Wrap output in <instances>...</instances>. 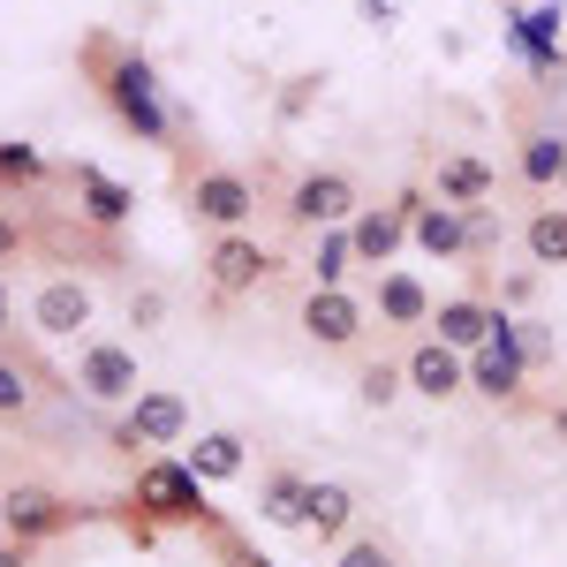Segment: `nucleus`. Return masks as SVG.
<instances>
[{
    "label": "nucleus",
    "mask_w": 567,
    "mask_h": 567,
    "mask_svg": "<svg viewBox=\"0 0 567 567\" xmlns=\"http://www.w3.org/2000/svg\"><path fill=\"white\" fill-rule=\"evenodd\" d=\"M91 61H99V91H106V106H114L144 144H167V106H159V76H152V61H144L136 45H91Z\"/></svg>",
    "instance_id": "obj_1"
},
{
    "label": "nucleus",
    "mask_w": 567,
    "mask_h": 567,
    "mask_svg": "<svg viewBox=\"0 0 567 567\" xmlns=\"http://www.w3.org/2000/svg\"><path fill=\"white\" fill-rule=\"evenodd\" d=\"M136 515L175 529V523H205L213 507H205V484L189 477L175 454H144L136 462Z\"/></svg>",
    "instance_id": "obj_2"
},
{
    "label": "nucleus",
    "mask_w": 567,
    "mask_h": 567,
    "mask_svg": "<svg viewBox=\"0 0 567 567\" xmlns=\"http://www.w3.org/2000/svg\"><path fill=\"white\" fill-rule=\"evenodd\" d=\"M189 439V401L175 386H136L122 401V424H114V446H152V454H167Z\"/></svg>",
    "instance_id": "obj_3"
},
{
    "label": "nucleus",
    "mask_w": 567,
    "mask_h": 567,
    "mask_svg": "<svg viewBox=\"0 0 567 567\" xmlns=\"http://www.w3.org/2000/svg\"><path fill=\"white\" fill-rule=\"evenodd\" d=\"M189 219L213 227V235L250 227V219H258V182L243 175V167H205V175L189 182Z\"/></svg>",
    "instance_id": "obj_4"
},
{
    "label": "nucleus",
    "mask_w": 567,
    "mask_h": 567,
    "mask_svg": "<svg viewBox=\"0 0 567 567\" xmlns=\"http://www.w3.org/2000/svg\"><path fill=\"white\" fill-rule=\"evenodd\" d=\"M69 523H76V507L53 484H8L0 492V537L8 545H45V537H61Z\"/></svg>",
    "instance_id": "obj_5"
},
{
    "label": "nucleus",
    "mask_w": 567,
    "mask_h": 567,
    "mask_svg": "<svg viewBox=\"0 0 567 567\" xmlns=\"http://www.w3.org/2000/svg\"><path fill=\"white\" fill-rule=\"evenodd\" d=\"M416 205H424V189H401L393 205H355V219H349V250H355V265L386 272L393 250L409 243V213H416Z\"/></svg>",
    "instance_id": "obj_6"
},
{
    "label": "nucleus",
    "mask_w": 567,
    "mask_h": 567,
    "mask_svg": "<svg viewBox=\"0 0 567 567\" xmlns=\"http://www.w3.org/2000/svg\"><path fill=\"white\" fill-rule=\"evenodd\" d=\"M355 182L341 175V167H310V175H296V189H288V227H349L355 219Z\"/></svg>",
    "instance_id": "obj_7"
},
{
    "label": "nucleus",
    "mask_w": 567,
    "mask_h": 567,
    "mask_svg": "<svg viewBox=\"0 0 567 567\" xmlns=\"http://www.w3.org/2000/svg\"><path fill=\"white\" fill-rule=\"evenodd\" d=\"M296 326H303L310 349H355L363 326H371V310H363L355 288H310L303 310H296Z\"/></svg>",
    "instance_id": "obj_8"
},
{
    "label": "nucleus",
    "mask_w": 567,
    "mask_h": 567,
    "mask_svg": "<svg viewBox=\"0 0 567 567\" xmlns=\"http://www.w3.org/2000/svg\"><path fill=\"white\" fill-rule=\"evenodd\" d=\"M136 386H144L136 349H122V341H84V355H76V393H84V401H99V409H122Z\"/></svg>",
    "instance_id": "obj_9"
},
{
    "label": "nucleus",
    "mask_w": 567,
    "mask_h": 567,
    "mask_svg": "<svg viewBox=\"0 0 567 567\" xmlns=\"http://www.w3.org/2000/svg\"><path fill=\"white\" fill-rule=\"evenodd\" d=\"M272 265H280V258L265 250L250 227H235V235H213V243H205V280H213L219 296H250Z\"/></svg>",
    "instance_id": "obj_10"
},
{
    "label": "nucleus",
    "mask_w": 567,
    "mask_h": 567,
    "mask_svg": "<svg viewBox=\"0 0 567 567\" xmlns=\"http://www.w3.org/2000/svg\"><path fill=\"white\" fill-rule=\"evenodd\" d=\"M69 189H76V219H84V227H106V235H114V227H130V219H136V189H130V182H114V175H99L91 159L69 167Z\"/></svg>",
    "instance_id": "obj_11"
},
{
    "label": "nucleus",
    "mask_w": 567,
    "mask_h": 567,
    "mask_svg": "<svg viewBox=\"0 0 567 567\" xmlns=\"http://www.w3.org/2000/svg\"><path fill=\"white\" fill-rule=\"evenodd\" d=\"M91 310L99 303H91L84 280H76V272H53L39 296H31V326H39L45 341H76V333L91 326Z\"/></svg>",
    "instance_id": "obj_12"
},
{
    "label": "nucleus",
    "mask_w": 567,
    "mask_h": 567,
    "mask_svg": "<svg viewBox=\"0 0 567 567\" xmlns=\"http://www.w3.org/2000/svg\"><path fill=\"white\" fill-rule=\"evenodd\" d=\"M401 393H424V401H454L462 393V355L446 349V341H409V355H401Z\"/></svg>",
    "instance_id": "obj_13"
},
{
    "label": "nucleus",
    "mask_w": 567,
    "mask_h": 567,
    "mask_svg": "<svg viewBox=\"0 0 567 567\" xmlns=\"http://www.w3.org/2000/svg\"><path fill=\"white\" fill-rule=\"evenodd\" d=\"M492 189H499V167H492V159H477V152H439V167H432V197L439 205L470 213V205H484Z\"/></svg>",
    "instance_id": "obj_14"
},
{
    "label": "nucleus",
    "mask_w": 567,
    "mask_h": 567,
    "mask_svg": "<svg viewBox=\"0 0 567 567\" xmlns=\"http://www.w3.org/2000/svg\"><path fill=\"white\" fill-rule=\"evenodd\" d=\"M349 523H355V492L349 484H333V477H310V492H303V537L310 545H349Z\"/></svg>",
    "instance_id": "obj_15"
},
{
    "label": "nucleus",
    "mask_w": 567,
    "mask_h": 567,
    "mask_svg": "<svg viewBox=\"0 0 567 567\" xmlns=\"http://www.w3.org/2000/svg\"><path fill=\"white\" fill-rule=\"evenodd\" d=\"M371 318L379 326H424L432 318V288L416 280V272H379V288H371Z\"/></svg>",
    "instance_id": "obj_16"
},
{
    "label": "nucleus",
    "mask_w": 567,
    "mask_h": 567,
    "mask_svg": "<svg viewBox=\"0 0 567 567\" xmlns=\"http://www.w3.org/2000/svg\"><path fill=\"white\" fill-rule=\"evenodd\" d=\"M424 326H432V341H446L454 355H470L484 333H492V303H477V296H446V303H432Z\"/></svg>",
    "instance_id": "obj_17"
},
{
    "label": "nucleus",
    "mask_w": 567,
    "mask_h": 567,
    "mask_svg": "<svg viewBox=\"0 0 567 567\" xmlns=\"http://www.w3.org/2000/svg\"><path fill=\"white\" fill-rule=\"evenodd\" d=\"M182 470H189L197 484H235L243 470H250V446H243L235 432H205L189 454H182Z\"/></svg>",
    "instance_id": "obj_18"
},
{
    "label": "nucleus",
    "mask_w": 567,
    "mask_h": 567,
    "mask_svg": "<svg viewBox=\"0 0 567 567\" xmlns=\"http://www.w3.org/2000/svg\"><path fill=\"white\" fill-rule=\"evenodd\" d=\"M409 243H416V250H424L432 265H454V258H462V213L424 197V205L409 213Z\"/></svg>",
    "instance_id": "obj_19"
},
{
    "label": "nucleus",
    "mask_w": 567,
    "mask_h": 567,
    "mask_svg": "<svg viewBox=\"0 0 567 567\" xmlns=\"http://www.w3.org/2000/svg\"><path fill=\"white\" fill-rule=\"evenodd\" d=\"M303 492H310L303 470H265L258 477V515L272 529H303Z\"/></svg>",
    "instance_id": "obj_20"
},
{
    "label": "nucleus",
    "mask_w": 567,
    "mask_h": 567,
    "mask_svg": "<svg viewBox=\"0 0 567 567\" xmlns=\"http://www.w3.org/2000/svg\"><path fill=\"white\" fill-rule=\"evenodd\" d=\"M560 167H567V136L560 130H523L515 175H523L529 189H560Z\"/></svg>",
    "instance_id": "obj_21"
},
{
    "label": "nucleus",
    "mask_w": 567,
    "mask_h": 567,
    "mask_svg": "<svg viewBox=\"0 0 567 567\" xmlns=\"http://www.w3.org/2000/svg\"><path fill=\"white\" fill-rule=\"evenodd\" d=\"M523 250H529V265L560 272L567 265V205H537V213L523 219Z\"/></svg>",
    "instance_id": "obj_22"
},
{
    "label": "nucleus",
    "mask_w": 567,
    "mask_h": 567,
    "mask_svg": "<svg viewBox=\"0 0 567 567\" xmlns=\"http://www.w3.org/2000/svg\"><path fill=\"white\" fill-rule=\"evenodd\" d=\"M349 265H355V250H349V227H318V258H310V288H349Z\"/></svg>",
    "instance_id": "obj_23"
},
{
    "label": "nucleus",
    "mask_w": 567,
    "mask_h": 567,
    "mask_svg": "<svg viewBox=\"0 0 567 567\" xmlns=\"http://www.w3.org/2000/svg\"><path fill=\"white\" fill-rule=\"evenodd\" d=\"M31 401H39V386H31V363H16V355H0V424H16V416H31Z\"/></svg>",
    "instance_id": "obj_24"
},
{
    "label": "nucleus",
    "mask_w": 567,
    "mask_h": 567,
    "mask_svg": "<svg viewBox=\"0 0 567 567\" xmlns=\"http://www.w3.org/2000/svg\"><path fill=\"white\" fill-rule=\"evenodd\" d=\"M355 401H363V409H393V401H401V363H363Z\"/></svg>",
    "instance_id": "obj_25"
},
{
    "label": "nucleus",
    "mask_w": 567,
    "mask_h": 567,
    "mask_svg": "<svg viewBox=\"0 0 567 567\" xmlns=\"http://www.w3.org/2000/svg\"><path fill=\"white\" fill-rule=\"evenodd\" d=\"M333 567H401V560H393L386 537H349V545L333 553Z\"/></svg>",
    "instance_id": "obj_26"
},
{
    "label": "nucleus",
    "mask_w": 567,
    "mask_h": 567,
    "mask_svg": "<svg viewBox=\"0 0 567 567\" xmlns=\"http://www.w3.org/2000/svg\"><path fill=\"white\" fill-rule=\"evenodd\" d=\"M39 175H45L39 144H0V182H39Z\"/></svg>",
    "instance_id": "obj_27"
},
{
    "label": "nucleus",
    "mask_w": 567,
    "mask_h": 567,
    "mask_svg": "<svg viewBox=\"0 0 567 567\" xmlns=\"http://www.w3.org/2000/svg\"><path fill=\"white\" fill-rule=\"evenodd\" d=\"M159 318H167V296H159V288L130 296V326H159Z\"/></svg>",
    "instance_id": "obj_28"
},
{
    "label": "nucleus",
    "mask_w": 567,
    "mask_h": 567,
    "mask_svg": "<svg viewBox=\"0 0 567 567\" xmlns=\"http://www.w3.org/2000/svg\"><path fill=\"white\" fill-rule=\"evenodd\" d=\"M16 250H23V227H16V219H8V213H0V265H8V258H16Z\"/></svg>",
    "instance_id": "obj_29"
},
{
    "label": "nucleus",
    "mask_w": 567,
    "mask_h": 567,
    "mask_svg": "<svg viewBox=\"0 0 567 567\" xmlns=\"http://www.w3.org/2000/svg\"><path fill=\"white\" fill-rule=\"evenodd\" d=\"M0 567H31V545H8L0 537Z\"/></svg>",
    "instance_id": "obj_30"
},
{
    "label": "nucleus",
    "mask_w": 567,
    "mask_h": 567,
    "mask_svg": "<svg viewBox=\"0 0 567 567\" xmlns=\"http://www.w3.org/2000/svg\"><path fill=\"white\" fill-rule=\"evenodd\" d=\"M8 318H16V303H8V288H0V333H8Z\"/></svg>",
    "instance_id": "obj_31"
},
{
    "label": "nucleus",
    "mask_w": 567,
    "mask_h": 567,
    "mask_svg": "<svg viewBox=\"0 0 567 567\" xmlns=\"http://www.w3.org/2000/svg\"><path fill=\"white\" fill-rule=\"evenodd\" d=\"M560 189H567V167H560Z\"/></svg>",
    "instance_id": "obj_32"
},
{
    "label": "nucleus",
    "mask_w": 567,
    "mask_h": 567,
    "mask_svg": "<svg viewBox=\"0 0 567 567\" xmlns=\"http://www.w3.org/2000/svg\"><path fill=\"white\" fill-rule=\"evenodd\" d=\"M243 567H265V560H243Z\"/></svg>",
    "instance_id": "obj_33"
}]
</instances>
